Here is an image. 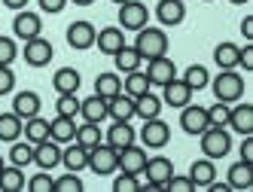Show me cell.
Masks as SVG:
<instances>
[{
	"instance_id": "cell-20",
	"label": "cell",
	"mask_w": 253,
	"mask_h": 192,
	"mask_svg": "<svg viewBox=\"0 0 253 192\" xmlns=\"http://www.w3.org/2000/svg\"><path fill=\"white\" fill-rule=\"evenodd\" d=\"M147 150H140L134 144H128L125 150H119V171L125 174H143V165H147Z\"/></svg>"
},
{
	"instance_id": "cell-51",
	"label": "cell",
	"mask_w": 253,
	"mask_h": 192,
	"mask_svg": "<svg viewBox=\"0 0 253 192\" xmlns=\"http://www.w3.org/2000/svg\"><path fill=\"white\" fill-rule=\"evenodd\" d=\"M3 6H6V9H15V12H19V9H25V6H28V0H3Z\"/></svg>"
},
{
	"instance_id": "cell-11",
	"label": "cell",
	"mask_w": 253,
	"mask_h": 192,
	"mask_svg": "<svg viewBox=\"0 0 253 192\" xmlns=\"http://www.w3.org/2000/svg\"><path fill=\"white\" fill-rule=\"evenodd\" d=\"M25 61L31 64V67H46L49 61H52V55H55V49H52V43L43 37H34V40H25Z\"/></svg>"
},
{
	"instance_id": "cell-30",
	"label": "cell",
	"mask_w": 253,
	"mask_h": 192,
	"mask_svg": "<svg viewBox=\"0 0 253 192\" xmlns=\"http://www.w3.org/2000/svg\"><path fill=\"white\" fill-rule=\"evenodd\" d=\"M122 92L125 95H131V98H140L143 92H150V77H147V71H131V74H125V79H122Z\"/></svg>"
},
{
	"instance_id": "cell-53",
	"label": "cell",
	"mask_w": 253,
	"mask_h": 192,
	"mask_svg": "<svg viewBox=\"0 0 253 192\" xmlns=\"http://www.w3.org/2000/svg\"><path fill=\"white\" fill-rule=\"evenodd\" d=\"M229 3H232V6H241V3H247V0H229Z\"/></svg>"
},
{
	"instance_id": "cell-41",
	"label": "cell",
	"mask_w": 253,
	"mask_h": 192,
	"mask_svg": "<svg viewBox=\"0 0 253 192\" xmlns=\"http://www.w3.org/2000/svg\"><path fill=\"white\" fill-rule=\"evenodd\" d=\"M31 192H55V180H52V174L43 171V174H34V177L25 183Z\"/></svg>"
},
{
	"instance_id": "cell-31",
	"label": "cell",
	"mask_w": 253,
	"mask_h": 192,
	"mask_svg": "<svg viewBox=\"0 0 253 192\" xmlns=\"http://www.w3.org/2000/svg\"><path fill=\"white\" fill-rule=\"evenodd\" d=\"M213 61H216V67L220 71H235L238 67V46L235 43H216V49H213Z\"/></svg>"
},
{
	"instance_id": "cell-16",
	"label": "cell",
	"mask_w": 253,
	"mask_h": 192,
	"mask_svg": "<svg viewBox=\"0 0 253 192\" xmlns=\"http://www.w3.org/2000/svg\"><path fill=\"white\" fill-rule=\"evenodd\" d=\"M147 77H150V85H165L177 77V64L168 58V55H159V58H150V67H147Z\"/></svg>"
},
{
	"instance_id": "cell-37",
	"label": "cell",
	"mask_w": 253,
	"mask_h": 192,
	"mask_svg": "<svg viewBox=\"0 0 253 192\" xmlns=\"http://www.w3.org/2000/svg\"><path fill=\"white\" fill-rule=\"evenodd\" d=\"M74 141H77L80 147H85V150L98 147V144H101V125H98V122H85V125H77V137H74Z\"/></svg>"
},
{
	"instance_id": "cell-13",
	"label": "cell",
	"mask_w": 253,
	"mask_h": 192,
	"mask_svg": "<svg viewBox=\"0 0 253 192\" xmlns=\"http://www.w3.org/2000/svg\"><path fill=\"white\" fill-rule=\"evenodd\" d=\"M95 34H98V28L92 22H74L67 28V46L77 52H85L95 46Z\"/></svg>"
},
{
	"instance_id": "cell-29",
	"label": "cell",
	"mask_w": 253,
	"mask_h": 192,
	"mask_svg": "<svg viewBox=\"0 0 253 192\" xmlns=\"http://www.w3.org/2000/svg\"><path fill=\"white\" fill-rule=\"evenodd\" d=\"M22 125H25L22 116H15V113H0V141H3V144L19 141V137H22Z\"/></svg>"
},
{
	"instance_id": "cell-21",
	"label": "cell",
	"mask_w": 253,
	"mask_h": 192,
	"mask_svg": "<svg viewBox=\"0 0 253 192\" xmlns=\"http://www.w3.org/2000/svg\"><path fill=\"white\" fill-rule=\"evenodd\" d=\"M61 165H64L67 171L80 174L83 168H88V150H85V147H80L77 141L64 144V150H61Z\"/></svg>"
},
{
	"instance_id": "cell-35",
	"label": "cell",
	"mask_w": 253,
	"mask_h": 192,
	"mask_svg": "<svg viewBox=\"0 0 253 192\" xmlns=\"http://www.w3.org/2000/svg\"><path fill=\"white\" fill-rule=\"evenodd\" d=\"M113 61H116V71L119 74H131V71H137V67H140L143 58H140V52L134 46H122L116 55H113Z\"/></svg>"
},
{
	"instance_id": "cell-46",
	"label": "cell",
	"mask_w": 253,
	"mask_h": 192,
	"mask_svg": "<svg viewBox=\"0 0 253 192\" xmlns=\"http://www.w3.org/2000/svg\"><path fill=\"white\" fill-rule=\"evenodd\" d=\"M15 89V74H12V64H0V98L9 95Z\"/></svg>"
},
{
	"instance_id": "cell-44",
	"label": "cell",
	"mask_w": 253,
	"mask_h": 192,
	"mask_svg": "<svg viewBox=\"0 0 253 192\" xmlns=\"http://www.w3.org/2000/svg\"><path fill=\"white\" fill-rule=\"evenodd\" d=\"M15 55H19V46H15V40L0 34V64H12Z\"/></svg>"
},
{
	"instance_id": "cell-12",
	"label": "cell",
	"mask_w": 253,
	"mask_h": 192,
	"mask_svg": "<svg viewBox=\"0 0 253 192\" xmlns=\"http://www.w3.org/2000/svg\"><path fill=\"white\" fill-rule=\"evenodd\" d=\"M192 89L180 79V77H174L171 82H165L162 85V104H168V107H174V110H180V107H186V104L192 101Z\"/></svg>"
},
{
	"instance_id": "cell-34",
	"label": "cell",
	"mask_w": 253,
	"mask_h": 192,
	"mask_svg": "<svg viewBox=\"0 0 253 192\" xmlns=\"http://www.w3.org/2000/svg\"><path fill=\"white\" fill-rule=\"evenodd\" d=\"M22 134L28 137V144H40V141H46L49 137V122L37 113V116H31V119H25V125H22Z\"/></svg>"
},
{
	"instance_id": "cell-50",
	"label": "cell",
	"mask_w": 253,
	"mask_h": 192,
	"mask_svg": "<svg viewBox=\"0 0 253 192\" xmlns=\"http://www.w3.org/2000/svg\"><path fill=\"white\" fill-rule=\"evenodd\" d=\"M241 37L247 43H253V15H244V19H241Z\"/></svg>"
},
{
	"instance_id": "cell-24",
	"label": "cell",
	"mask_w": 253,
	"mask_h": 192,
	"mask_svg": "<svg viewBox=\"0 0 253 192\" xmlns=\"http://www.w3.org/2000/svg\"><path fill=\"white\" fill-rule=\"evenodd\" d=\"M12 113L22 116V119H31L40 113V95L37 92H19L12 101Z\"/></svg>"
},
{
	"instance_id": "cell-9",
	"label": "cell",
	"mask_w": 253,
	"mask_h": 192,
	"mask_svg": "<svg viewBox=\"0 0 253 192\" xmlns=\"http://www.w3.org/2000/svg\"><path fill=\"white\" fill-rule=\"evenodd\" d=\"M34 165H37L40 171H52L61 165V144L52 141V137H46V141L34 144Z\"/></svg>"
},
{
	"instance_id": "cell-15",
	"label": "cell",
	"mask_w": 253,
	"mask_h": 192,
	"mask_svg": "<svg viewBox=\"0 0 253 192\" xmlns=\"http://www.w3.org/2000/svg\"><path fill=\"white\" fill-rule=\"evenodd\" d=\"M122 46H125V31L122 28H101L95 34V49L101 55H116Z\"/></svg>"
},
{
	"instance_id": "cell-14",
	"label": "cell",
	"mask_w": 253,
	"mask_h": 192,
	"mask_svg": "<svg viewBox=\"0 0 253 192\" xmlns=\"http://www.w3.org/2000/svg\"><path fill=\"white\" fill-rule=\"evenodd\" d=\"M156 19H159V25H165V28H177L180 22L186 19V3H183V0H159V3H156Z\"/></svg>"
},
{
	"instance_id": "cell-55",
	"label": "cell",
	"mask_w": 253,
	"mask_h": 192,
	"mask_svg": "<svg viewBox=\"0 0 253 192\" xmlns=\"http://www.w3.org/2000/svg\"><path fill=\"white\" fill-rule=\"evenodd\" d=\"M113 3H125V0H113Z\"/></svg>"
},
{
	"instance_id": "cell-42",
	"label": "cell",
	"mask_w": 253,
	"mask_h": 192,
	"mask_svg": "<svg viewBox=\"0 0 253 192\" xmlns=\"http://www.w3.org/2000/svg\"><path fill=\"white\" fill-rule=\"evenodd\" d=\"M55 192H83V180H80V174H74V171L61 174V177L55 180Z\"/></svg>"
},
{
	"instance_id": "cell-2",
	"label": "cell",
	"mask_w": 253,
	"mask_h": 192,
	"mask_svg": "<svg viewBox=\"0 0 253 192\" xmlns=\"http://www.w3.org/2000/svg\"><path fill=\"white\" fill-rule=\"evenodd\" d=\"M211 89H213V98L223 101V104H235L244 98V77L238 71H220V77L211 79Z\"/></svg>"
},
{
	"instance_id": "cell-56",
	"label": "cell",
	"mask_w": 253,
	"mask_h": 192,
	"mask_svg": "<svg viewBox=\"0 0 253 192\" xmlns=\"http://www.w3.org/2000/svg\"><path fill=\"white\" fill-rule=\"evenodd\" d=\"M205 3H211V0H205Z\"/></svg>"
},
{
	"instance_id": "cell-4",
	"label": "cell",
	"mask_w": 253,
	"mask_h": 192,
	"mask_svg": "<svg viewBox=\"0 0 253 192\" xmlns=\"http://www.w3.org/2000/svg\"><path fill=\"white\" fill-rule=\"evenodd\" d=\"M88 168H92L98 177H107V174H116L119 171V150H113L110 144H98L88 150Z\"/></svg>"
},
{
	"instance_id": "cell-43",
	"label": "cell",
	"mask_w": 253,
	"mask_h": 192,
	"mask_svg": "<svg viewBox=\"0 0 253 192\" xmlns=\"http://www.w3.org/2000/svg\"><path fill=\"white\" fill-rule=\"evenodd\" d=\"M113 189H116V192H137V189H140L137 174H125V171H119L116 177H113Z\"/></svg>"
},
{
	"instance_id": "cell-23",
	"label": "cell",
	"mask_w": 253,
	"mask_h": 192,
	"mask_svg": "<svg viewBox=\"0 0 253 192\" xmlns=\"http://www.w3.org/2000/svg\"><path fill=\"white\" fill-rule=\"evenodd\" d=\"M189 180L195 189H205L211 180H216V168H213V159H208V155H202L198 162L189 165Z\"/></svg>"
},
{
	"instance_id": "cell-36",
	"label": "cell",
	"mask_w": 253,
	"mask_h": 192,
	"mask_svg": "<svg viewBox=\"0 0 253 192\" xmlns=\"http://www.w3.org/2000/svg\"><path fill=\"white\" fill-rule=\"evenodd\" d=\"M119 92H122V77H119V74H101V77L95 79V95H98V98L110 101V98L119 95Z\"/></svg>"
},
{
	"instance_id": "cell-1",
	"label": "cell",
	"mask_w": 253,
	"mask_h": 192,
	"mask_svg": "<svg viewBox=\"0 0 253 192\" xmlns=\"http://www.w3.org/2000/svg\"><path fill=\"white\" fill-rule=\"evenodd\" d=\"M137 34V40H134V49L140 52V58L143 61H150V58H159V55H168V34L162 31V28H147L143 25Z\"/></svg>"
},
{
	"instance_id": "cell-26",
	"label": "cell",
	"mask_w": 253,
	"mask_h": 192,
	"mask_svg": "<svg viewBox=\"0 0 253 192\" xmlns=\"http://www.w3.org/2000/svg\"><path fill=\"white\" fill-rule=\"evenodd\" d=\"M232 189H250L253 186V165L250 162H235L229 165V180H226Z\"/></svg>"
},
{
	"instance_id": "cell-19",
	"label": "cell",
	"mask_w": 253,
	"mask_h": 192,
	"mask_svg": "<svg viewBox=\"0 0 253 192\" xmlns=\"http://www.w3.org/2000/svg\"><path fill=\"white\" fill-rule=\"evenodd\" d=\"M80 85H83V77L77 67H58L55 77H52V89L58 95H77Z\"/></svg>"
},
{
	"instance_id": "cell-10",
	"label": "cell",
	"mask_w": 253,
	"mask_h": 192,
	"mask_svg": "<svg viewBox=\"0 0 253 192\" xmlns=\"http://www.w3.org/2000/svg\"><path fill=\"white\" fill-rule=\"evenodd\" d=\"M12 34L19 40L40 37V34H43V19L37 12H31V9H19V12H15V22H12Z\"/></svg>"
},
{
	"instance_id": "cell-27",
	"label": "cell",
	"mask_w": 253,
	"mask_h": 192,
	"mask_svg": "<svg viewBox=\"0 0 253 192\" xmlns=\"http://www.w3.org/2000/svg\"><path fill=\"white\" fill-rule=\"evenodd\" d=\"M107 116L110 119H131L134 116V98L125 95V92L113 95L110 101H107Z\"/></svg>"
},
{
	"instance_id": "cell-28",
	"label": "cell",
	"mask_w": 253,
	"mask_h": 192,
	"mask_svg": "<svg viewBox=\"0 0 253 192\" xmlns=\"http://www.w3.org/2000/svg\"><path fill=\"white\" fill-rule=\"evenodd\" d=\"M162 98L159 95H153V92H143L140 98H134V116H140V119H153V116H159L162 113Z\"/></svg>"
},
{
	"instance_id": "cell-32",
	"label": "cell",
	"mask_w": 253,
	"mask_h": 192,
	"mask_svg": "<svg viewBox=\"0 0 253 192\" xmlns=\"http://www.w3.org/2000/svg\"><path fill=\"white\" fill-rule=\"evenodd\" d=\"M25 174H22V168L19 165H3V171H0V192H22L25 189Z\"/></svg>"
},
{
	"instance_id": "cell-5",
	"label": "cell",
	"mask_w": 253,
	"mask_h": 192,
	"mask_svg": "<svg viewBox=\"0 0 253 192\" xmlns=\"http://www.w3.org/2000/svg\"><path fill=\"white\" fill-rule=\"evenodd\" d=\"M143 174H147V186L143 189L159 192V189H165L168 177L174 174V162L168 155H153V159H147V165H143Z\"/></svg>"
},
{
	"instance_id": "cell-33",
	"label": "cell",
	"mask_w": 253,
	"mask_h": 192,
	"mask_svg": "<svg viewBox=\"0 0 253 192\" xmlns=\"http://www.w3.org/2000/svg\"><path fill=\"white\" fill-rule=\"evenodd\" d=\"M180 79H183L192 92H202V89H208V85H211V74H208L205 64H189Z\"/></svg>"
},
{
	"instance_id": "cell-47",
	"label": "cell",
	"mask_w": 253,
	"mask_h": 192,
	"mask_svg": "<svg viewBox=\"0 0 253 192\" xmlns=\"http://www.w3.org/2000/svg\"><path fill=\"white\" fill-rule=\"evenodd\" d=\"M238 67L241 71H253V43H244V46H238Z\"/></svg>"
},
{
	"instance_id": "cell-54",
	"label": "cell",
	"mask_w": 253,
	"mask_h": 192,
	"mask_svg": "<svg viewBox=\"0 0 253 192\" xmlns=\"http://www.w3.org/2000/svg\"><path fill=\"white\" fill-rule=\"evenodd\" d=\"M0 171H3V155H0Z\"/></svg>"
},
{
	"instance_id": "cell-17",
	"label": "cell",
	"mask_w": 253,
	"mask_h": 192,
	"mask_svg": "<svg viewBox=\"0 0 253 192\" xmlns=\"http://www.w3.org/2000/svg\"><path fill=\"white\" fill-rule=\"evenodd\" d=\"M226 125L235 131V134H253V107L250 104H235V107H229V122Z\"/></svg>"
},
{
	"instance_id": "cell-7",
	"label": "cell",
	"mask_w": 253,
	"mask_h": 192,
	"mask_svg": "<svg viewBox=\"0 0 253 192\" xmlns=\"http://www.w3.org/2000/svg\"><path fill=\"white\" fill-rule=\"evenodd\" d=\"M147 22H150L147 3H140V0H125V3H119V28H125V31H140Z\"/></svg>"
},
{
	"instance_id": "cell-52",
	"label": "cell",
	"mask_w": 253,
	"mask_h": 192,
	"mask_svg": "<svg viewBox=\"0 0 253 192\" xmlns=\"http://www.w3.org/2000/svg\"><path fill=\"white\" fill-rule=\"evenodd\" d=\"M70 3H77V6H92L95 0H70Z\"/></svg>"
},
{
	"instance_id": "cell-18",
	"label": "cell",
	"mask_w": 253,
	"mask_h": 192,
	"mask_svg": "<svg viewBox=\"0 0 253 192\" xmlns=\"http://www.w3.org/2000/svg\"><path fill=\"white\" fill-rule=\"evenodd\" d=\"M134 128H131V119H113V125L107 128V144L113 150H125L128 144H134Z\"/></svg>"
},
{
	"instance_id": "cell-22",
	"label": "cell",
	"mask_w": 253,
	"mask_h": 192,
	"mask_svg": "<svg viewBox=\"0 0 253 192\" xmlns=\"http://www.w3.org/2000/svg\"><path fill=\"white\" fill-rule=\"evenodd\" d=\"M49 137H52V141H58L61 147L70 144L77 137V119L74 116H55V119L49 122Z\"/></svg>"
},
{
	"instance_id": "cell-6",
	"label": "cell",
	"mask_w": 253,
	"mask_h": 192,
	"mask_svg": "<svg viewBox=\"0 0 253 192\" xmlns=\"http://www.w3.org/2000/svg\"><path fill=\"white\" fill-rule=\"evenodd\" d=\"M140 141H143V147H147V150H162V147H168V141H171V125H168L162 116L143 119Z\"/></svg>"
},
{
	"instance_id": "cell-49",
	"label": "cell",
	"mask_w": 253,
	"mask_h": 192,
	"mask_svg": "<svg viewBox=\"0 0 253 192\" xmlns=\"http://www.w3.org/2000/svg\"><path fill=\"white\" fill-rule=\"evenodd\" d=\"M241 162H250L253 165V134H244V141H241Z\"/></svg>"
},
{
	"instance_id": "cell-8",
	"label": "cell",
	"mask_w": 253,
	"mask_h": 192,
	"mask_svg": "<svg viewBox=\"0 0 253 192\" xmlns=\"http://www.w3.org/2000/svg\"><path fill=\"white\" fill-rule=\"evenodd\" d=\"M180 128H183L186 134H192V137H198L205 128H211V122H208V110L189 101L186 107H180Z\"/></svg>"
},
{
	"instance_id": "cell-45",
	"label": "cell",
	"mask_w": 253,
	"mask_h": 192,
	"mask_svg": "<svg viewBox=\"0 0 253 192\" xmlns=\"http://www.w3.org/2000/svg\"><path fill=\"white\" fill-rule=\"evenodd\" d=\"M165 189H171V192H195L189 174H171L168 183H165Z\"/></svg>"
},
{
	"instance_id": "cell-3",
	"label": "cell",
	"mask_w": 253,
	"mask_h": 192,
	"mask_svg": "<svg viewBox=\"0 0 253 192\" xmlns=\"http://www.w3.org/2000/svg\"><path fill=\"white\" fill-rule=\"evenodd\" d=\"M202 153L208 155V159H226V155L232 153V134L226 131V128H216V125H211V128H205L202 134Z\"/></svg>"
},
{
	"instance_id": "cell-39",
	"label": "cell",
	"mask_w": 253,
	"mask_h": 192,
	"mask_svg": "<svg viewBox=\"0 0 253 192\" xmlns=\"http://www.w3.org/2000/svg\"><path fill=\"white\" fill-rule=\"evenodd\" d=\"M55 113L58 116H80V98L77 95H58V101H55Z\"/></svg>"
},
{
	"instance_id": "cell-40",
	"label": "cell",
	"mask_w": 253,
	"mask_h": 192,
	"mask_svg": "<svg viewBox=\"0 0 253 192\" xmlns=\"http://www.w3.org/2000/svg\"><path fill=\"white\" fill-rule=\"evenodd\" d=\"M229 107L232 104H223V101H216L213 107H208V122L216 128H226V122H229Z\"/></svg>"
},
{
	"instance_id": "cell-48",
	"label": "cell",
	"mask_w": 253,
	"mask_h": 192,
	"mask_svg": "<svg viewBox=\"0 0 253 192\" xmlns=\"http://www.w3.org/2000/svg\"><path fill=\"white\" fill-rule=\"evenodd\" d=\"M37 3H40V9H43V12H49V15H58V12L67 6V0H37Z\"/></svg>"
},
{
	"instance_id": "cell-38",
	"label": "cell",
	"mask_w": 253,
	"mask_h": 192,
	"mask_svg": "<svg viewBox=\"0 0 253 192\" xmlns=\"http://www.w3.org/2000/svg\"><path fill=\"white\" fill-rule=\"evenodd\" d=\"M9 162L19 165V168L31 165L34 162V144H28V141H12V147H9Z\"/></svg>"
},
{
	"instance_id": "cell-25",
	"label": "cell",
	"mask_w": 253,
	"mask_h": 192,
	"mask_svg": "<svg viewBox=\"0 0 253 192\" xmlns=\"http://www.w3.org/2000/svg\"><path fill=\"white\" fill-rule=\"evenodd\" d=\"M80 116L85 119V122H101L107 119V101L104 98H98V95H92V98H83L80 101Z\"/></svg>"
}]
</instances>
